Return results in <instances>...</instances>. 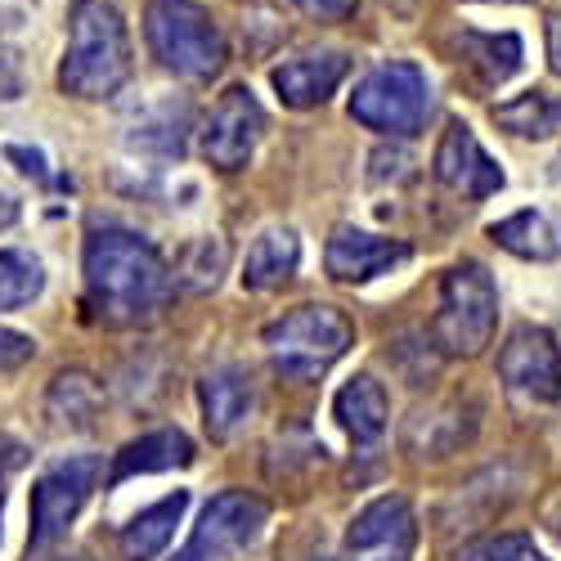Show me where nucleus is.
Returning a JSON list of instances; mask_svg holds the SVG:
<instances>
[{"instance_id": "nucleus-1", "label": "nucleus", "mask_w": 561, "mask_h": 561, "mask_svg": "<svg viewBox=\"0 0 561 561\" xmlns=\"http://www.w3.org/2000/svg\"><path fill=\"white\" fill-rule=\"evenodd\" d=\"M85 306L108 329H139L171 297V270L162 252L135 229H95L81 252Z\"/></svg>"}, {"instance_id": "nucleus-2", "label": "nucleus", "mask_w": 561, "mask_h": 561, "mask_svg": "<svg viewBox=\"0 0 561 561\" xmlns=\"http://www.w3.org/2000/svg\"><path fill=\"white\" fill-rule=\"evenodd\" d=\"M130 81V36L108 0H72L59 85L77 100H108Z\"/></svg>"}, {"instance_id": "nucleus-3", "label": "nucleus", "mask_w": 561, "mask_h": 561, "mask_svg": "<svg viewBox=\"0 0 561 561\" xmlns=\"http://www.w3.org/2000/svg\"><path fill=\"white\" fill-rule=\"evenodd\" d=\"M261 342L274 373H284L293 382H314L355 346V329L333 306H297L265 323Z\"/></svg>"}, {"instance_id": "nucleus-4", "label": "nucleus", "mask_w": 561, "mask_h": 561, "mask_svg": "<svg viewBox=\"0 0 561 561\" xmlns=\"http://www.w3.org/2000/svg\"><path fill=\"white\" fill-rule=\"evenodd\" d=\"M145 36L153 59L190 81H211L225 68V32L194 0H149Z\"/></svg>"}, {"instance_id": "nucleus-5", "label": "nucleus", "mask_w": 561, "mask_h": 561, "mask_svg": "<svg viewBox=\"0 0 561 561\" xmlns=\"http://www.w3.org/2000/svg\"><path fill=\"white\" fill-rule=\"evenodd\" d=\"M499 323V288L481 261H458L440 278V301L432 319V337L445 355L472 359L490 346Z\"/></svg>"}, {"instance_id": "nucleus-6", "label": "nucleus", "mask_w": 561, "mask_h": 561, "mask_svg": "<svg viewBox=\"0 0 561 561\" xmlns=\"http://www.w3.org/2000/svg\"><path fill=\"white\" fill-rule=\"evenodd\" d=\"M427 113H432V81L409 59L378 64L351 95V117L382 135H417Z\"/></svg>"}, {"instance_id": "nucleus-7", "label": "nucleus", "mask_w": 561, "mask_h": 561, "mask_svg": "<svg viewBox=\"0 0 561 561\" xmlns=\"http://www.w3.org/2000/svg\"><path fill=\"white\" fill-rule=\"evenodd\" d=\"M100 472H104V462L90 458V454L64 458V462L50 467V472H41V481L32 485V535H27L32 552L50 548L68 535V526L77 522L85 499L95 494Z\"/></svg>"}, {"instance_id": "nucleus-8", "label": "nucleus", "mask_w": 561, "mask_h": 561, "mask_svg": "<svg viewBox=\"0 0 561 561\" xmlns=\"http://www.w3.org/2000/svg\"><path fill=\"white\" fill-rule=\"evenodd\" d=\"M265 522H270L265 499H256L248 490H225L203 507L190 543L180 548L175 561H229L261 539Z\"/></svg>"}, {"instance_id": "nucleus-9", "label": "nucleus", "mask_w": 561, "mask_h": 561, "mask_svg": "<svg viewBox=\"0 0 561 561\" xmlns=\"http://www.w3.org/2000/svg\"><path fill=\"white\" fill-rule=\"evenodd\" d=\"M261 130H265V113L256 95L248 85H229L198 130V149L216 171H243L261 145Z\"/></svg>"}, {"instance_id": "nucleus-10", "label": "nucleus", "mask_w": 561, "mask_h": 561, "mask_svg": "<svg viewBox=\"0 0 561 561\" xmlns=\"http://www.w3.org/2000/svg\"><path fill=\"white\" fill-rule=\"evenodd\" d=\"M417 517L404 494H382L355 512L342 539V561H413Z\"/></svg>"}, {"instance_id": "nucleus-11", "label": "nucleus", "mask_w": 561, "mask_h": 561, "mask_svg": "<svg viewBox=\"0 0 561 561\" xmlns=\"http://www.w3.org/2000/svg\"><path fill=\"white\" fill-rule=\"evenodd\" d=\"M499 378L512 396L530 404H552L561 400V346L548 329L522 323L499 351Z\"/></svg>"}, {"instance_id": "nucleus-12", "label": "nucleus", "mask_w": 561, "mask_h": 561, "mask_svg": "<svg viewBox=\"0 0 561 561\" xmlns=\"http://www.w3.org/2000/svg\"><path fill=\"white\" fill-rule=\"evenodd\" d=\"M436 180L445 184V190L462 194V198H490L503 190V171L499 162L481 149V139L472 135V126H462V122H449V130L440 135V149H436Z\"/></svg>"}, {"instance_id": "nucleus-13", "label": "nucleus", "mask_w": 561, "mask_h": 561, "mask_svg": "<svg viewBox=\"0 0 561 561\" xmlns=\"http://www.w3.org/2000/svg\"><path fill=\"white\" fill-rule=\"evenodd\" d=\"M404 256H409V248L400 239H382V233H368L355 225H337L329 239V252H323V265H329L337 284H368V278L396 270Z\"/></svg>"}, {"instance_id": "nucleus-14", "label": "nucleus", "mask_w": 561, "mask_h": 561, "mask_svg": "<svg viewBox=\"0 0 561 561\" xmlns=\"http://www.w3.org/2000/svg\"><path fill=\"white\" fill-rule=\"evenodd\" d=\"M198 404H203V423L216 440H229L248 423V413L256 404V382L243 364H216L203 373L198 382Z\"/></svg>"}, {"instance_id": "nucleus-15", "label": "nucleus", "mask_w": 561, "mask_h": 561, "mask_svg": "<svg viewBox=\"0 0 561 561\" xmlns=\"http://www.w3.org/2000/svg\"><path fill=\"white\" fill-rule=\"evenodd\" d=\"M346 68H351V59L342 50H314V55H297L288 64H278L270 72V81L288 108H314L342 85Z\"/></svg>"}, {"instance_id": "nucleus-16", "label": "nucleus", "mask_w": 561, "mask_h": 561, "mask_svg": "<svg viewBox=\"0 0 561 561\" xmlns=\"http://www.w3.org/2000/svg\"><path fill=\"white\" fill-rule=\"evenodd\" d=\"M190 462H194V440L180 427H158L139 440H126L113 454L108 485H122L130 477H149V472H171V467H190Z\"/></svg>"}, {"instance_id": "nucleus-17", "label": "nucleus", "mask_w": 561, "mask_h": 561, "mask_svg": "<svg viewBox=\"0 0 561 561\" xmlns=\"http://www.w3.org/2000/svg\"><path fill=\"white\" fill-rule=\"evenodd\" d=\"M333 413L342 432L355 440V445H373L387 436V423H391V400L382 391L378 378H368V373H359V378H351L337 400H333Z\"/></svg>"}, {"instance_id": "nucleus-18", "label": "nucleus", "mask_w": 561, "mask_h": 561, "mask_svg": "<svg viewBox=\"0 0 561 561\" xmlns=\"http://www.w3.org/2000/svg\"><path fill=\"white\" fill-rule=\"evenodd\" d=\"M184 507H190V490H175L162 503L145 507L139 517H130V526H122V535H117L122 561H153L171 543V535H175V526L184 517Z\"/></svg>"}, {"instance_id": "nucleus-19", "label": "nucleus", "mask_w": 561, "mask_h": 561, "mask_svg": "<svg viewBox=\"0 0 561 561\" xmlns=\"http://www.w3.org/2000/svg\"><path fill=\"white\" fill-rule=\"evenodd\" d=\"M301 265V243H297V233L284 229V225H270L261 229L252 248H248V261H243V288H278V284H288V278L297 274Z\"/></svg>"}, {"instance_id": "nucleus-20", "label": "nucleus", "mask_w": 561, "mask_h": 561, "mask_svg": "<svg viewBox=\"0 0 561 561\" xmlns=\"http://www.w3.org/2000/svg\"><path fill=\"white\" fill-rule=\"evenodd\" d=\"M100 404H104L100 382L81 368L59 373V378L50 382V396H45V413H50V423L64 427V432H85L90 423H95Z\"/></svg>"}, {"instance_id": "nucleus-21", "label": "nucleus", "mask_w": 561, "mask_h": 561, "mask_svg": "<svg viewBox=\"0 0 561 561\" xmlns=\"http://www.w3.org/2000/svg\"><path fill=\"white\" fill-rule=\"evenodd\" d=\"M490 239L499 248H507L512 256H526V261H552L561 252V239H557L552 220L543 211H535V207H526L517 216L490 225Z\"/></svg>"}, {"instance_id": "nucleus-22", "label": "nucleus", "mask_w": 561, "mask_h": 561, "mask_svg": "<svg viewBox=\"0 0 561 561\" xmlns=\"http://www.w3.org/2000/svg\"><path fill=\"white\" fill-rule=\"evenodd\" d=\"M494 122L503 130H512V135L548 139V135H561V100L543 95V90H526V95H517L512 104H499Z\"/></svg>"}, {"instance_id": "nucleus-23", "label": "nucleus", "mask_w": 561, "mask_h": 561, "mask_svg": "<svg viewBox=\"0 0 561 561\" xmlns=\"http://www.w3.org/2000/svg\"><path fill=\"white\" fill-rule=\"evenodd\" d=\"M184 108H175V104H162V108H153V113H145L135 126H130V135H126V145L130 149H139V153H158V158H180L184 153Z\"/></svg>"}, {"instance_id": "nucleus-24", "label": "nucleus", "mask_w": 561, "mask_h": 561, "mask_svg": "<svg viewBox=\"0 0 561 561\" xmlns=\"http://www.w3.org/2000/svg\"><path fill=\"white\" fill-rule=\"evenodd\" d=\"M45 293V270L32 252L5 248L0 252V314L5 310H23Z\"/></svg>"}, {"instance_id": "nucleus-25", "label": "nucleus", "mask_w": 561, "mask_h": 561, "mask_svg": "<svg viewBox=\"0 0 561 561\" xmlns=\"http://www.w3.org/2000/svg\"><path fill=\"white\" fill-rule=\"evenodd\" d=\"M467 45L481 50V59H472V64H481L490 81H507L512 72L522 68V41L512 36V32H503V36H477V32H467Z\"/></svg>"}, {"instance_id": "nucleus-26", "label": "nucleus", "mask_w": 561, "mask_h": 561, "mask_svg": "<svg viewBox=\"0 0 561 561\" xmlns=\"http://www.w3.org/2000/svg\"><path fill=\"white\" fill-rule=\"evenodd\" d=\"M458 561H548L530 535H485L462 543Z\"/></svg>"}, {"instance_id": "nucleus-27", "label": "nucleus", "mask_w": 561, "mask_h": 561, "mask_svg": "<svg viewBox=\"0 0 561 561\" xmlns=\"http://www.w3.org/2000/svg\"><path fill=\"white\" fill-rule=\"evenodd\" d=\"M32 337H23V333H14V329H0V373H10V368H19V364H27L32 359Z\"/></svg>"}, {"instance_id": "nucleus-28", "label": "nucleus", "mask_w": 561, "mask_h": 561, "mask_svg": "<svg viewBox=\"0 0 561 561\" xmlns=\"http://www.w3.org/2000/svg\"><path fill=\"white\" fill-rule=\"evenodd\" d=\"M293 5L319 23H337V19H351L355 14V0H293Z\"/></svg>"}, {"instance_id": "nucleus-29", "label": "nucleus", "mask_w": 561, "mask_h": 561, "mask_svg": "<svg viewBox=\"0 0 561 561\" xmlns=\"http://www.w3.org/2000/svg\"><path fill=\"white\" fill-rule=\"evenodd\" d=\"M23 458H27V449H23L19 440H5V436H0V481H5L10 472H19Z\"/></svg>"}, {"instance_id": "nucleus-30", "label": "nucleus", "mask_w": 561, "mask_h": 561, "mask_svg": "<svg viewBox=\"0 0 561 561\" xmlns=\"http://www.w3.org/2000/svg\"><path fill=\"white\" fill-rule=\"evenodd\" d=\"M548 41H552V68L561 72V19L548 27Z\"/></svg>"}, {"instance_id": "nucleus-31", "label": "nucleus", "mask_w": 561, "mask_h": 561, "mask_svg": "<svg viewBox=\"0 0 561 561\" xmlns=\"http://www.w3.org/2000/svg\"><path fill=\"white\" fill-rule=\"evenodd\" d=\"M19 220V207H14V198H5V194H0V229H5V225H14Z\"/></svg>"}, {"instance_id": "nucleus-32", "label": "nucleus", "mask_w": 561, "mask_h": 561, "mask_svg": "<svg viewBox=\"0 0 561 561\" xmlns=\"http://www.w3.org/2000/svg\"><path fill=\"white\" fill-rule=\"evenodd\" d=\"M19 95V81L14 77H0V100H14Z\"/></svg>"}]
</instances>
